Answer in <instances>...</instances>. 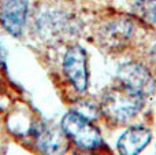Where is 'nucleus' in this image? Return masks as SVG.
<instances>
[{
  "label": "nucleus",
  "instance_id": "1",
  "mask_svg": "<svg viewBox=\"0 0 156 155\" xmlns=\"http://www.w3.org/2000/svg\"><path fill=\"white\" fill-rule=\"evenodd\" d=\"M145 98L118 82L111 87L101 99V111L108 120L125 124L141 111Z\"/></svg>",
  "mask_w": 156,
  "mask_h": 155
},
{
  "label": "nucleus",
  "instance_id": "4",
  "mask_svg": "<svg viewBox=\"0 0 156 155\" xmlns=\"http://www.w3.org/2000/svg\"><path fill=\"white\" fill-rule=\"evenodd\" d=\"M118 82L136 93L148 98L155 89V81L147 67L138 63H126L118 70Z\"/></svg>",
  "mask_w": 156,
  "mask_h": 155
},
{
  "label": "nucleus",
  "instance_id": "6",
  "mask_svg": "<svg viewBox=\"0 0 156 155\" xmlns=\"http://www.w3.org/2000/svg\"><path fill=\"white\" fill-rule=\"evenodd\" d=\"M29 0H3L0 7V25L11 36L22 34L26 23Z\"/></svg>",
  "mask_w": 156,
  "mask_h": 155
},
{
  "label": "nucleus",
  "instance_id": "11",
  "mask_svg": "<svg viewBox=\"0 0 156 155\" xmlns=\"http://www.w3.org/2000/svg\"><path fill=\"white\" fill-rule=\"evenodd\" d=\"M2 2H3V0H0V3H2Z\"/></svg>",
  "mask_w": 156,
  "mask_h": 155
},
{
  "label": "nucleus",
  "instance_id": "7",
  "mask_svg": "<svg viewBox=\"0 0 156 155\" xmlns=\"http://www.w3.org/2000/svg\"><path fill=\"white\" fill-rule=\"evenodd\" d=\"M151 131L143 126H132L118 139L116 148L121 155H138L151 142Z\"/></svg>",
  "mask_w": 156,
  "mask_h": 155
},
{
  "label": "nucleus",
  "instance_id": "3",
  "mask_svg": "<svg viewBox=\"0 0 156 155\" xmlns=\"http://www.w3.org/2000/svg\"><path fill=\"white\" fill-rule=\"evenodd\" d=\"M63 70L70 84L78 92H85L88 88V58L85 49L81 45L69 47L63 58Z\"/></svg>",
  "mask_w": 156,
  "mask_h": 155
},
{
  "label": "nucleus",
  "instance_id": "9",
  "mask_svg": "<svg viewBox=\"0 0 156 155\" xmlns=\"http://www.w3.org/2000/svg\"><path fill=\"white\" fill-rule=\"evenodd\" d=\"M134 11L149 23H156V0H138Z\"/></svg>",
  "mask_w": 156,
  "mask_h": 155
},
{
  "label": "nucleus",
  "instance_id": "10",
  "mask_svg": "<svg viewBox=\"0 0 156 155\" xmlns=\"http://www.w3.org/2000/svg\"><path fill=\"white\" fill-rule=\"evenodd\" d=\"M3 59H4V55H3V49L0 47V62H3Z\"/></svg>",
  "mask_w": 156,
  "mask_h": 155
},
{
  "label": "nucleus",
  "instance_id": "8",
  "mask_svg": "<svg viewBox=\"0 0 156 155\" xmlns=\"http://www.w3.org/2000/svg\"><path fill=\"white\" fill-rule=\"evenodd\" d=\"M132 34V25L127 21H114L108 23L100 33V38L104 45L108 48H119L126 45Z\"/></svg>",
  "mask_w": 156,
  "mask_h": 155
},
{
  "label": "nucleus",
  "instance_id": "5",
  "mask_svg": "<svg viewBox=\"0 0 156 155\" xmlns=\"http://www.w3.org/2000/svg\"><path fill=\"white\" fill-rule=\"evenodd\" d=\"M37 148L44 155H63L69 148V137L65 132L45 124H40L33 129Z\"/></svg>",
  "mask_w": 156,
  "mask_h": 155
},
{
  "label": "nucleus",
  "instance_id": "2",
  "mask_svg": "<svg viewBox=\"0 0 156 155\" xmlns=\"http://www.w3.org/2000/svg\"><path fill=\"white\" fill-rule=\"evenodd\" d=\"M62 129L65 135L76 143L78 147L85 150H94L103 143L99 129L78 111H69L62 120Z\"/></svg>",
  "mask_w": 156,
  "mask_h": 155
}]
</instances>
